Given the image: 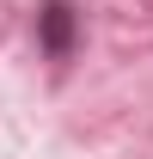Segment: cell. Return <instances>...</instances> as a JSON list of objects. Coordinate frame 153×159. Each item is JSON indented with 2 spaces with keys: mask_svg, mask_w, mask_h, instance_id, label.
Listing matches in <instances>:
<instances>
[{
  "mask_svg": "<svg viewBox=\"0 0 153 159\" xmlns=\"http://www.w3.org/2000/svg\"><path fill=\"white\" fill-rule=\"evenodd\" d=\"M37 37H43V49H49L55 61L74 49V6H67V0H49V6L37 12Z\"/></svg>",
  "mask_w": 153,
  "mask_h": 159,
  "instance_id": "6da1fadb",
  "label": "cell"
}]
</instances>
